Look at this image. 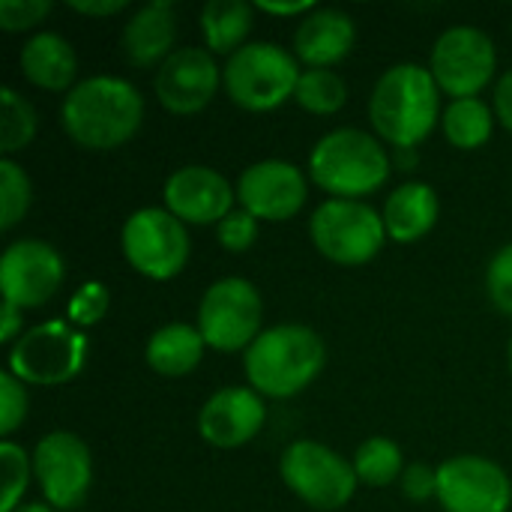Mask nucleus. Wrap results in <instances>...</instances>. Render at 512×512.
Wrapping results in <instances>:
<instances>
[{"instance_id": "1", "label": "nucleus", "mask_w": 512, "mask_h": 512, "mask_svg": "<svg viewBox=\"0 0 512 512\" xmlns=\"http://www.w3.org/2000/svg\"><path fill=\"white\" fill-rule=\"evenodd\" d=\"M63 132L84 150H117L129 144L144 123L141 90L117 75H90L78 81L60 105Z\"/></svg>"}, {"instance_id": "2", "label": "nucleus", "mask_w": 512, "mask_h": 512, "mask_svg": "<svg viewBox=\"0 0 512 512\" xmlns=\"http://www.w3.org/2000/svg\"><path fill=\"white\" fill-rule=\"evenodd\" d=\"M441 117V87L429 66L396 63L372 87L369 120L375 135L393 150L420 147Z\"/></svg>"}, {"instance_id": "3", "label": "nucleus", "mask_w": 512, "mask_h": 512, "mask_svg": "<svg viewBox=\"0 0 512 512\" xmlns=\"http://www.w3.org/2000/svg\"><path fill=\"white\" fill-rule=\"evenodd\" d=\"M327 363L324 339L306 324L267 327L243 354L246 381L264 399H291L303 393Z\"/></svg>"}, {"instance_id": "4", "label": "nucleus", "mask_w": 512, "mask_h": 512, "mask_svg": "<svg viewBox=\"0 0 512 512\" xmlns=\"http://www.w3.org/2000/svg\"><path fill=\"white\" fill-rule=\"evenodd\" d=\"M390 171L393 159L384 141L357 126L321 135L309 153V177L330 198L363 201L390 180Z\"/></svg>"}, {"instance_id": "5", "label": "nucleus", "mask_w": 512, "mask_h": 512, "mask_svg": "<svg viewBox=\"0 0 512 512\" xmlns=\"http://www.w3.org/2000/svg\"><path fill=\"white\" fill-rule=\"evenodd\" d=\"M300 75V60L279 42H246L222 66V87L243 111L264 114L294 99Z\"/></svg>"}, {"instance_id": "6", "label": "nucleus", "mask_w": 512, "mask_h": 512, "mask_svg": "<svg viewBox=\"0 0 512 512\" xmlns=\"http://www.w3.org/2000/svg\"><path fill=\"white\" fill-rule=\"evenodd\" d=\"M90 354V339L69 321H42L21 333L9 348V369L21 384L60 387L81 375Z\"/></svg>"}, {"instance_id": "7", "label": "nucleus", "mask_w": 512, "mask_h": 512, "mask_svg": "<svg viewBox=\"0 0 512 512\" xmlns=\"http://www.w3.org/2000/svg\"><path fill=\"white\" fill-rule=\"evenodd\" d=\"M312 246L339 267L369 264L387 240L384 216L366 201L327 198L309 219Z\"/></svg>"}, {"instance_id": "8", "label": "nucleus", "mask_w": 512, "mask_h": 512, "mask_svg": "<svg viewBox=\"0 0 512 512\" xmlns=\"http://www.w3.org/2000/svg\"><path fill=\"white\" fill-rule=\"evenodd\" d=\"M282 483L312 510L333 512L351 504L360 480L354 465L321 441H294L279 459Z\"/></svg>"}, {"instance_id": "9", "label": "nucleus", "mask_w": 512, "mask_h": 512, "mask_svg": "<svg viewBox=\"0 0 512 512\" xmlns=\"http://www.w3.org/2000/svg\"><path fill=\"white\" fill-rule=\"evenodd\" d=\"M120 246L126 264L153 282H168L180 276L192 255L189 228L165 207L135 210L120 231Z\"/></svg>"}, {"instance_id": "10", "label": "nucleus", "mask_w": 512, "mask_h": 512, "mask_svg": "<svg viewBox=\"0 0 512 512\" xmlns=\"http://www.w3.org/2000/svg\"><path fill=\"white\" fill-rule=\"evenodd\" d=\"M195 327L201 330L207 348L222 354H246L264 333V297L249 279L225 276L204 291Z\"/></svg>"}, {"instance_id": "11", "label": "nucleus", "mask_w": 512, "mask_h": 512, "mask_svg": "<svg viewBox=\"0 0 512 512\" xmlns=\"http://www.w3.org/2000/svg\"><path fill=\"white\" fill-rule=\"evenodd\" d=\"M429 69L441 93L453 99H471L495 78L498 48L486 30L471 24H456L435 39Z\"/></svg>"}, {"instance_id": "12", "label": "nucleus", "mask_w": 512, "mask_h": 512, "mask_svg": "<svg viewBox=\"0 0 512 512\" xmlns=\"http://www.w3.org/2000/svg\"><path fill=\"white\" fill-rule=\"evenodd\" d=\"M33 480L48 507L75 510L87 501L93 486V456L90 447L66 429L48 432L33 450Z\"/></svg>"}, {"instance_id": "13", "label": "nucleus", "mask_w": 512, "mask_h": 512, "mask_svg": "<svg viewBox=\"0 0 512 512\" xmlns=\"http://www.w3.org/2000/svg\"><path fill=\"white\" fill-rule=\"evenodd\" d=\"M66 279V264L60 252L36 237H24L6 246L0 258V291L3 303L24 309L45 306Z\"/></svg>"}, {"instance_id": "14", "label": "nucleus", "mask_w": 512, "mask_h": 512, "mask_svg": "<svg viewBox=\"0 0 512 512\" xmlns=\"http://www.w3.org/2000/svg\"><path fill=\"white\" fill-rule=\"evenodd\" d=\"M438 504L444 512H510V474L486 456H453L438 465Z\"/></svg>"}, {"instance_id": "15", "label": "nucleus", "mask_w": 512, "mask_h": 512, "mask_svg": "<svg viewBox=\"0 0 512 512\" xmlns=\"http://www.w3.org/2000/svg\"><path fill=\"white\" fill-rule=\"evenodd\" d=\"M237 201L258 222H288L309 198V177L288 159H261L243 168L234 183Z\"/></svg>"}, {"instance_id": "16", "label": "nucleus", "mask_w": 512, "mask_h": 512, "mask_svg": "<svg viewBox=\"0 0 512 512\" xmlns=\"http://www.w3.org/2000/svg\"><path fill=\"white\" fill-rule=\"evenodd\" d=\"M219 87H222V69L216 66V54L198 45L177 48L156 69V78H153L159 105L177 117L204 111L213 102Z\"/></svg>"}, {"instance_id": "17", "label": "nucleus", "mask_w": 512, "mask_h": 512, "mask_svg": "<svg viewBox=\"0 0 512 512\" xmlns=\"http://www.w3.org/2000/svg\"><path fill=\"white\" fill-rule=\"evenodd\" d=\"M165 210L183 225H219L237 201V189L210 165H183L162 186Z\"/></svg>"}, {"instance_id": "18", "label": "nucleus", "mask_w": 512, "mask_h": 512, "mask_svg": "<svg viewBox=\"0 0 512 512\" xmlns=\"http://www.w3.org/2000/svg\"><path fill=\"white\" fill-rule=\"evenodd\" d=\"M264 420L267 408L261 393L252 387H222L201 405L198 432L216 450H237L264 429Z\"/></svg>"}, {"instance_id": "19", "label": "nucleus", "mask_w": 512, "mask_h": 512, "mask_svg": "<svg viewBox=\"0 0 512 512\" xmlns=\"http://www.w3.org/2000/svg\"><path fill=\"white\" fill-rule=\"evenodd\" d=\"M354 42H357V24L345 9L315 6L297 24L294 57L306 63V69H333L354 51Z\"/></svg>"}, {"instance_id": "20", "label": "nucleus", "mask_w": 512, "mask_h": 512, "mask_svg": "<svg viewBox=\"0 0 512 512\" xmlns=\"http://www.w3.org/2000/svg\"><path fill=\"white\" fill-rule=\"evenodd\" d=\"M177 9L171 0H153L138 6L123 30H120V51L138 69H159L177 48Z\"/></svg>"}, {"instance_id": "21", "label": "nucleus", "mask_w": 512, "mask_h": 512, "mask_svg": "<svg viewBox=\"0 0 512 512\" xmlns=\"http://www.w3.org/2000/svg\"><path fill=\"white\" fill-rule=\"evenodd\" d=\"M18 66H21L24 78L39 90L69 93L78 84L75 81L78 78L75 48L66 36H60L54 30L33 33L18 54Z\"/></svg>"}, {"instance_id": "22", "label": "nucleus", "mask_w": 512, "mask_h": 512, "mask_svg": "<svg viewBox=\"0 0 512 512\" xmlns=\"http://www.w3.org/2000/svg\"><path fill=\"white\" fill-rule=\"evenodd\" d=\"M441 201L438 192L423 180H408L396 186L384 201V228L396 243H417L438 225Z\"/></svg>"}, {"instance_id": "23", "label": "nucleus", "mask_w": 512, "mask_h": 512, "mask_svg": "<svg viewBox=\"0 0 512 512\" xmlns=\"http://www.w3.org/2000/svg\"><path fill=\"white\" fill-rule=\"evenodd\" d=\"M204 348L207 342L198 327L174 321V324L159 327L147 339L144 360L162 378H183L198 369V363L204 360Z\"/></svg>"}, {"instance_id": "24", "label": "nucleus", "mask_w": 512, "mask_h": 512, "mask_svg": "<svg viewBox=\"0 0 512 512\" xmlns=\"http://www.w3.org/2000/svg\"><path fill=\"white\" fill-rule=\"evenodd\" d=\"M252 24H255V6H249L246 0H207L201 9L204 48L231 57L246 45Z\"/></svg>"}, {"instance_id": "25", "label": "nucleus", "mask_w": 512, "mask_h": 512, "mask_svg": "<svg viewBox=\"0 0 512 512\" xmlns=\"http://www.w3.org/2000/svg\"><path fill=\"white\" fill-rule=\"evenodd\" d=\"M495 120H498L495 108L480 96H471V99H453L444 108L441 129L456 150H480L483 144H489L495 132Z\"/></svg>"}, {"instance_id": "26", "label": "nucleus", "mask_w": 512, "mask_h": 512, "mask_svg": "<svg viewBox=\"0 0 512 512\" xmlns=\"http://www.w3.org/2000/svg\"><path fill=\"white\" fill-rule=\"evenodd\" d=\"M354 471H357V480L369 489H384V486H393L402 480L405 474V453L396 441L384 438V435H375L369 441H363L351 459Z\"/></svg>"}, {"instance_id": "27", "label": "nucleus", "mask_w": 512, "mask_h": 512, "mask_svg": "<svg viewBox=\"0 0 512 512\" xmlns=\"http://www.w3.org/2000/svg\"><path fill=\"white\" fill-rule=\"evenodd\" d=\"M294 102L318 117H330L345 108L348 102V84L333 69H306L297 81Z\"/></svg>"}, {"instance_id": "28", "label": "nucleus", "mask_w": 512, "mask_h": 512, "mask_svg": "<svg viewBox=\"0 0 512 512\" xmlns=\"http://www.w3.org/2000/svg\"><path fill=\"white\" fill-rule=\"evenodd\" d=\"M36 126L39 120H36L33 105L15 87H3L0 90V153L12 159L15 153L30 147V141L36 138Z\"/></svg>"}, {"instance_id": "29", "label": "nucleus", "mask_w": 512, "mask_h": 512, "mask_svg": "<svg viewBox=\"0 0 512 512\" xmlns=\"http://www.w3.org/2000/svg\"><path fill=\"white\" fill-rule=\"evenodd\" d=\"M33 204V183L27 171L15 162L0 156V231H12L24 222Z\"/></svg>"}, {"instance_id": "30", "label": "nucleus", "mask_w": 512, "mask_h": 512, "mask_svg": "<svg viewBox=\"0 0 512 512\" xmlns=\"http://www.w3.org/2000/svg\"><path fill=\"white\" fill-rule=\"evenodd\" d=\"M0 468H3V495H0V512L18 510L24 504V492L30 486V477H33V456L3 438L0 441Z\"/></svg>"}, {"instance_id": "31", "label": "nucleus", "mask_w": 512, "mask_h": 512, "mask_svg": "<svg viewBox=\"0 0 512 512\" xmlns=\"http://www.w3.org/2000/svg\"><path fill=\"white\" fill-rule=\"evenodd\" d=\"M111 306V294L102 282H84L72 297H69V306H66V315H69V324L78 327V330H87L93 324H99L105 318Z\"/></svg>"}, {"instance_id": "32", "label": "nucleus", "mask_w": 512, "mask_h": 512, "mask_svg": "<svg viewBox=\"0 0 512 512\" xmlns=\"http://www.w3.org/2000/svg\"><path fill=\"white\" fill-rule=\"evenodd\" d=\"M30 396L27 384H21L12 372H0V432L9 438L27 420Z\"/></svg>"}, {"instance_id": "33", "label": "nucleus", "mask_w": 512, "mask_h": 512, "mask_svg": "<svg viewBox=\"0 0 512 512\" xmlns=\"http://www.w3.org/2000/svg\"><path fill=\"white\" fill-rule=\"evenodd\" d=\"M486 291L492 306L512 318V243L492 255L486 267Z\"/></svg>"}, {"instance_id": "34", "label": "nucleus", "mask_w": 512, "mask_h": 512, "mask_svg": "<svg viewBox=\"0 0 512 512\" xmlns=\"http://www.w3.org/2000/svg\"><path fill=\"white\" fill-rule=\"evenodd\" d=\"M51 0H0V30L24 33L39 27L51 15Z\"/></svg>"}, {"instance_id": "35", "label": "nucleus", "mask_w": 512, "mask_h": 512, "mask_svg": "<svg viewBox=\"0 0 512 512\" xmlns=\"http://www.w3.org/2000/svg\"><path fill=\"white\" fill-rule=\"evenodd\" d=\"M258 219L252 213H246L243 207H234L219 225H216V237L222 243V249L228 252H246L255 246L258 240Z\"/></svg>"}, {"instance_id": "36", "label": "nucleus", "mask_w": 512, "mask_h": 512, "mask_svg": "<svg viewBox=\"0 0 512 512\" xmlns=\"http://www.w3.org/2000/svg\"><path fill=\"white\" fill-rule=\"evenodd\" d=\"M399 486H402V495H405L408 501L426 504V501L438 498V468H429V465H423V462H414V465L405 468Z\"/></svg>"}, {"instance_id": "37", "label": "nucleus", "mask_w": 512, "mask_h": 512, "mask_svg": "<svg viewBox=\"0 0 512 512\" xmlns=\"http://www.w3.org/2000/svg\"><path fill=\"white\" fill-rule=\"evenodd\" d=\"M495 117L504 123V129L512 132V69L501 75V81L495 84V99H492Z\"/></svg>"}, {"instance_id": "38", "label": "nucleus", "mask_w": 512, "mask_h": 512, "mask_svg": "<svg viewBox=\"0 0 512 512\" xmlns=\"http://www.w3.org/2000/svg\"><path fill=\"white\" fill-rule=\"evenodd\" d=\"M129 3L126 0H69V9L90 15V18H111L117 12H123Z\"/></svg>"}, {"instance_id": "39", "label": "nucleus", "mask_w": 512, "mask_h": 512, "mask_svg": "<svg viewBox=\"0 0 512 512\" xmlns=\"http://www.w3.org/2000/svg\"><path fill=\"white\" fill-rule=\"evenodd\" d=\"M3 327H0V342L3 345H15L18 339H21V333H24V318H21V309L18 306H12V303H3Z\"/></svg>"}, {"instance_id": "40", "label": "nucleus", "mask_w": 512, "mask_h": 512, "mask_svg": "<svg viewBox=\"0 0 512 512\" xmlns=\"http://www.w3.org/2000/svg\"><path fill=\"white\" fill-rule=\"evenodd\" d=\"M255 9H261V12H267V15H288V18H294V15H309L312 9H315V3L312 0H297V3H273V0H258L255 3Z\"/></svg>"}, {"instance_id": "41", "label": "nucleus", "mask_w": 512, "mask_h": 512, "mask_svg": "<svg viewBox=\"0 0 512 512\" xmlns=\"http://www.w3.org/2000/svg\"><path fill=\"white\" fill-rule=\"evenodd\" d=\"M390 159H393V168H399V171H414V168L420 165V150H417V147H399V150L390 153Z\"/></svg>"}, {"instance_id": "42", "label": "nucleus", "mask_w": 512, "mask_h": 512, "mask_svg": "<svg viewBox=\"0 0 512 512\" xmlns=\"http://www.w3.org/2000/svg\"><path fill=\"white\" fill-rule=\"evenodd\" d=\"M12 512H57L54 507H48L45 501H36V504H21L18 510H12Z\"/></svg>"}, {"instance_id": "43", "label": "nucleus", "mask_w": 512, "mask_h": 512, "mask_svg": "<svg viewBox=\"0 0 512 512\" xmlns=\"http://www.w3.org/2000/svg\"><path fill=\"white\" fill-rule=\"evenodd\" d=\"M510 372H512V342H510Z\"/></svg>"}]
</instances>
